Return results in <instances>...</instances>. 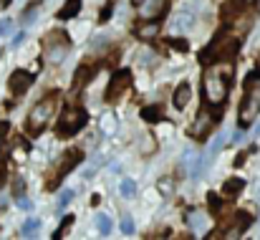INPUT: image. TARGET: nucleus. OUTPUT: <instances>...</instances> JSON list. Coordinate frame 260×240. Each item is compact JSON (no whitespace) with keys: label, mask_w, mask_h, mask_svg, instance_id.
<instances>
[{"label":"nucleus","mask_w":260,"mask_h":240,"mask_svg":"<svg viewBox=\"0 0 260 240\" xmlns=\"http://www.w3.org/2000/svg\"><path fill=\"white\" fill-rule=\"evenodd\" d=\"M56 109H58V94H51V96L41 99V101L30 109V114H28V122H25L28 134H30V137H38V134L43 132V127L51 122V116L56 114Z\"/></svg>","instance_id":"f257e3e1"},{"label":"nucleus","mask_w":260,"mask_h":240,"mask_svg":"<svg viewBox=\"0 0 260 240\" xmlns=\"http://www.w3.org/2000/svg\"><path fill=\"white\" fill-rule=\"evenodd\" d=\"M235 53H238V36L222 33L220 38H215V41L200 53V64L210 66V64L220 61V58H233Z\"/></svg>","instance_id":"f03ea898"},{"label":"nucleus","mask_w":260,"mask_h":240,"mask_svg":"<svg viewBox=\"0 0 260 240\" xmlns=\"http://www.w3.org/2000/svg\"><path fill=\"white\" fill-rule=\"evenodd\" d=\"M228 83H230V81L225 79L222 74H217V71L205 74L202 88H205V99H207V104L220 106V104L225 101V96H228Z\"/></svg>","instance_id":"7ed1b4c3"},{"label":"nucleus","mask_w":260,"mask_h":240,"mask_svg":"<svg viewBox=\"0 0 260 240\" xmlns=\"http://www.w3.org/2000/svg\"><path fill=\"white\" fill-rule=\"evenodd\" d=\"M86 111L84 109H76V106H71V109H66L63 114H61V119H58V127H56V132L61 134V137H71V134H76L84 124H86Z\"/></svg>","instance_id":"20e7f679"},{"label":"nucleus","mask_w":260,"mask_h":240,"mask_svg":"<svg viewBox=\"0 0 260 240\" xmlns=\"http://www.w3.org/2000/svg\"><path fill=\"white\" fill-rule=\"evenodd\" d=\"M43 48H46L48 64H61V61L66 58V53H69V41H66L63 33L53 31V33H48V36L43 38Z\"/></svg>","instance_id":"39448f33"},{"label":"nucleus","mask_w":260,"mask_h":240,"mask_svg":"<svg viewBox=\"0 0 260 240\" xmlns=\"http://www.w3.org/2000/svg\"><path fill=\"white\" fill-rule=\"evenodd\" d=\"M260 114V96L255 94H248L245 96V101L240 104V114H238V124L243 127V129H248L255 119H258Z\"/></svg>","instance_id":"423d86ee"},{"label":"nucleus","mask_w":260,"mask_h":240,"mask_svg":"<svg viewBox=\"0 0 260 240\" xmlns=\"http://www.w3.org/2000/svg\"><path fill=\"white\" fill-rule=\"evenodd\" d=\"M217 119H222V109H217L212 116H210V114H202V116H197V122L192 124L189 134H192L194 139H205V137L212 132V127H215V122H217Z\"/></svg>","instance_id":"0eeeda50"},{"label":"nucleus","mask_w":260,"mask_h":240,"mask_svg":"<svg viewBox=\"0 0 260 240\" xmlns=\"http://www.w3.org/2000/svg\"><path fill=\"white\" fill-rule=\"evenodd\" d=\"M129 83H132L129 71H119V74H114V79H111V83H109V91H106V99H109L111 104H116V101L126 94Z\"/></svg>","instance_id":"6e6552de"},{"label":"nucleus","mask_w":260,"mask_h":240,"mask_svg":"<svg viewBox=\"0 0 260 240\" xmlns=\"http://www.w3.org/2000/svg\"><path fill=\"white\" fill-rule=\"evenodd\" d=\"M81 157H84V155H81L79 149L69 152V155H66V157L61 160V164H58V169H56V174H53V177L48 179V187H53L56 182H61V179H63V177L69 174V172H71V167H76V164L81 162Z\"/></svg>","instance_id":"1a4fd4ad"},{"label":"nucleus","mask_w":260,"mask_h":240,"mask_svg":"<svg viewBox=\"0 0 260 240\" xmlns=\"http://www.w3.org/2000/svg\"><path fill=\"white\" fill-rule=\"evenodd\" d=\"M165 10H167V0H142V5H139V15L147 20L162 18Z\"/></svg>","instance_id":"9d476101"},{"label":"nucleus","mask_w":260,"mask_h":240,"mask_svg":"<svg viewBox=\"0 0 260 240\" xmlns=\"http://www.w3.org/2000/svg\"><path fill=\"white\" fill-rule=\"evenodd\" d=\"M30 83H33V76L28 74V71H15L10 81H8V86H10V91L15 94V96H23L28 88H30Z\"/></svg>","instance_id":"9b49d317"},{"label":"nucleus","mask_w":260,"mask_h":240,"mask_svg":"<svg viewBox=\"0 0 260 240\" xmlns=\"http://www.w3.org/2000/svg\"><path fill=\"white\" fill-rule=\"evenodd\" d=\"M250 223H253V218H250L248 213H240V215L235 218V223H233L230 233H222V238H240V235L250 228Z\"/></svg>","instance_id":"f8f14e48"},{"label":"nucleus","mask_w":260,"mask_h":240,"mask_svg":"<svg viewBox=\"0 0 260 240\" xmlns=\"http://www.w3.org/2000/svg\"><path fill=\"white\" fill-rule=\"evenodd\" d=\"M134 36H137V38H142V41H152V38H157V36H159V25H157L154 20L137 23V28H134Z\"/></svg>","instance_id":"ddd939ff"},{"label":"nucleus","mask_w":260,"mask_h":240,"mask_svg":"<svg viewBox=\"0 0 260 240\" xmlns=\"http://www.w3.org/2000/svg\"><path fill=\"white\" fill-rule=\"evenodd\" d=\"M189 99H192V88H189V83H179L177 88H174L172 94V104L177 109H184L187 104H189Z\"/></svg>","instance_id":"4468645a"},{"label":"nucleus","mask_w":260,"mask_h":240,"mask_svg":"<svg viewBox=\"0 0 260 240\" xmlns=\"http://www.w3.org/2000/svg\"><path fill=\"white\" fill-rule=\"evenodd\" d=\"M243 187H245V182H243L240 177H230V179L222 185V195H225V197H235Z\"/></svg>","instance_id":"2eb2a0df"},{"label":"nucleus","mask_w":260,"mask_h":240,"mask_svg":"<svg viewBox=\"0 0 260 240\" xmlns=\"http://www.w3.org/2000/svg\"><path fill=\"white\" fill-rule=\"evenodd\" d=\"M79 10H81V0H66V5L58 10V18L61 20H69V18L79 15Z\"/></svg>","instance_id":"dca6fc26"},{"label":"nucleus","mask_w":260,"mask_h":240,"mask_svg":"<svg viewBox=\"0 0 260 240\" xmlns=\"http://www.w3.org/2000/svg\"><path fill=\"white\" fill-rule=\"evenodd\" d=\"M88 79H91V69H88V66H81V69L76 71V76H74V91H81V88L86 86Z\"/></svg>","instance_id":"f3484780"},{"label":"nucleus","mask_w":260,"mask_h":240,"mask_svg":"<svg viewBox=\"0 0 260 240\" xmlns=\"http://www.w3.org/2000/svg\"><path fill=\"white\" fill-rule=\"evenodd\" d=\"M38 230H41V220H38V218H30V220H25V225H23V233H20V235H23V238H33Z\"/></svg>","instance_id":"a211bd4d"},{"label":"nucleus","mask_w":260,"mask_h":240,"mask_svg":"<svg viewBox=\"0 0 260 240\" xmlns=\"http://www.w3.org/2000/svg\"><path fill=\"white\" fill-rule=\"evenodd\" d=\"M119 192H121V197H126V200L137 197V182H134V179H124L121 187H119Z\"/></svg>","instance_id":"6ab92c4d"},{"label":"nucleus","mask_w":260,"mask_h":240,"mask_svg":"<svg viewBox=\"0 0 260 240\" xmlns=\"http://www.w3.org/2000/svg\"><path fill=\"white\" fill-rule=\"evenodd\" d=\"M96 228H99L101 235H109V233H111V220H109V215L99 213V215H96Z\"/></svg>","instance_id":"aec40b11"},{"label":"nucleus","mask_w":260,"mask_h":240,"mask_svg":"<svg viewBox=\"0 0 260 240\" xmlns=\"http://www.w3.org/2000/svg\"><path fill=\"white\" fill-rule=\"evenodd\" d=\"M142 116H144L147 122H159L165 114H162V106H147V109L142 111Z\"/></svg>","instance_id":"412c9836"},{"label":"nucleus","mask_w":260,"mask_h":240,"mask_svg":"<svg viewBox=\"0 0 260 240\" xmlns=\"http://www.w3.org/2000/svg\"><path fill=\"white\" fill-rule=\"evenodd\" d=\"M157 190H159L165 197H170V195H172V190H174V179L172 177H162V179L157 182Z\"/></svg>","instance_id":"4be33fe9"},{"label":"nucleus","mask_w":260,"mask_h":240,"mask_svg":"<svg viewBox=\"0 0 260 240\" xmlns=\"http://www.w3.org/2000/svg\"><path fill=\"white\" fill-rule=\"evenodd\" d=\"M189 25H192V15H189V13H179V15L174 18V28H177V31H187Z\"/></svg>","instance_id":"5701e85b"},{"label":"nucleus","mask_w":260,"mask_h":240,"mask_svg":"<svg viewBox=\"0 0 260 240\" xmlns=\"http://www.w3.org/2000/svg\"><path fill=\"white\" fill-rule=\"evenodd\" d=\"M121 233H124V235H134V220H132L129 213L121 215Z\"/></svg>","instance_id":"b1692460"},{"label":"nucleus","mask_w":260,"mask_h":240,"mask_svg":"<svg viewBox=\"0 0 260 240\" xmlns=\"http://www.w3.org/2000/svg\"><path fill=\"white\" fill-rule=\"evenodd\" d=\"M25 195V182H23V177H15L13 179V197L18 200V197H23Z\"/></svg>","instance_id":"393cba45"},{"label":"nucleus","mask_w":260,"mask_h":240,"mask_svg":"<svg viewBox=\"0 0 260 240\" xmlns=\"http://www.w3.org/2000/svg\"><path fill=\"white\" fill-rule=\"evenodd\" d=\"M38 5H41V3H38V0H36V3H30V5H28V10H25V13H23V23H30V20H33V18H36V13H38Z\"/></svg>","instance_id":"a878e982"},{"label":"nucleus","mask_w":260,"mask_h":240,"mask_svg":"<svg viewBox=\"0 0 260 240\" xmlns=\"http://www.w3.org/2000/svg\"><path fill=\"white\" fill-rule=\"evenodd\" d=\"M71 200H74V190H63V192L58 195V210H63Z\"/></svg>","instance_id":"bb28decb"},{"label":"nucleus","mask_w":260,"mask_h":240,"mask_svg":"<svg viewBox=\"0 0 260 240\" xmlns=\"http://www.w3.org/2000/svg\"><path fill=\"white\" fill-rule=\"evenodd\" d=\"M10 31H13V20H10V18H3V20H0V38H5Z\"/></svg>","instance_id":"cd10ccee"},{"label":"nucleus","mask_w":260,"mask_h":240,"mask_svg":"<svg viewBox=\"0 0 260 240\" xmlns=\"http://www.w3.org/2000/svg\"><path fill=\"white\" fill-rule=\"evenodd\" d=\"M167 43L172 46L174 51H187V41H184V38H179V41H177V38H167Z\"/></svg>","instance_id":"c85d7f7f"},{"label":"nucleus","mask_w":260,"mask_h":240,"mask_svg":"<svg viewBox=\"0 0 260 240\" xmlns=\"http://www.w3.org/2000/svg\"><path fill=\"white\" fill-rule=\"evenodd\" d=\"M101 127H104V132H111V129H114V116L106 114V116L101 119Z\"/></svg>","instance_id":"c756f323"},{"label":"nucleus","mask_w":260,"mask_h":240,"mask_svg":"<svg viewBox=\"0 0 260 240\" xmlns=\"http://www.w3.org/2000/svg\"><path fill=\"white\" fill-rule=\"evenodd\" d=\"M189 225H192V228H205V218H202V215H200V218H197V215H189Z\"/></svg>","instance_id":"7c9ffc66"},{"label":"nucleus","mask_w":260,"mask_h":240,"mask_svg":"<svg viewBox=\"0 0 260 240\" xmlns=\"http://www.w3.org/2000/svg\"><path fill=\"white\" fill-rule=\"evenodd\" d=\"M15 202H18V207H20V210H30V207H33V205H30V200H28L25 195H23V197H18Z\"/></svg>","instance_id":"2f4dec72"},{"label":"nucleus","mask_w":260,"mask_h":240,"mask_svg":"<svg viewBox=\"0 0 260 240\" xmlns=\"http://www.w3.org/2000/svg\"><path fill=\"white\" fill-rule=\"evenodd\" d=\"M210 213H220V202H217V195H210Z\"/></svg>","instance_id":"473e14b6"},{"label":"nucleus","mask_w":260,"mask_h":240,"mask_svg":"<svg viewBox=\"0 0 260 240\" xmlns=\"http://www.w3.org/2000/svg\"><path fill=\"white\" fill-rule=\"evenodd\" d=\"M8 129H10V127H8L5 122H0V149H3V142H5V137H8Z\"/></svg>","instance_id":"72a5a7b5"},{"label":"nucleus","mask_w":260,"mask_h":240,"mask_svg":"<svg viewBox=\"0 0 260 240\" xmlns=\"http://www.w3.org/2000/svg\"><path fill=\"white\" fill-rule=\"evenodd\" d=\"M71 223H74V218H66V220H63V225H61V230L56 233V238H61V235H63L66 230H69V225H71Z\"/></svg>","instance_id":"f704fd0d"},{"label":"nucleus","mask_w":260,"mask_h":240,"mask_svg":"<svg viewBox=\"0 0 260 240\" xmlns=\"http://www.w3.org/2000/svg\"><path fill=\"white\" fill-rule=\"evenodd\" d=\"M5 177H8V167H5V162H0V187L5 185Z\"/></svg>","instance_id":"c9c22d12"},{"label":"nucleus","mask_w":260,"mask_h":240,"mask_svg":"<svg viewBox=\"0 0 260 240\" xmlns=\"http://www.w3.org/2000/svg\"><path fill=\"white\" fill-rule=\"evenodd\" d=\"M258 76H260V74H250V76H248V79H245V88H248V91H250V88H253V83H255V81H258Z\"/></svg>","instance_id":"e433bc0d"},{"label":"nucleus","mask_w":260,"mask_h":240,"mask_svg":"<svg viewBox=\"0 0 260 240\" xmlns=\"http://www.w3.org/2000/svg\"><path fill=\"white\" fill-rule=\"evenodd\" d=\"M8 3H10V0H0V10H3V8H5Z\"/></svg>","instance_id":"4c0bfd02"},{"label":"nucleus","mask_w":260,"mask_h":240,"mask_svg":"<svg viewBox=\"0 0 260 240\" xmlns=\"http://www.w3.org/2000/svg\"><path fill=\"white\" fill-rule=\"evenodd\" d=\"M255 64H258V69H260V53H258V58H255Z\"/></svg>","instance_id":"58836bf2"}]
</instances>
